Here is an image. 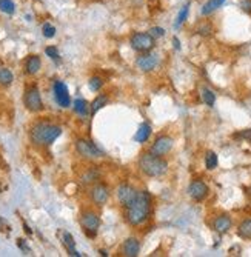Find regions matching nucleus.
<instances>
[{"instance_id":"nucleus-15","label":"nucleus","mask_w":251,"mask_h":257,"mask_svg":"<svg viewBox=\"0 0 251 257\" xmlns=\"http://www.w3.org/2000/svg\"><path fill=\"white\" fill-rule=\"evenodd\" d=\"M140 253V240L138 237L125 239L120 248V254L125 257H138Z\"/></svg>"},{"instance_id":"nucleus-6","label":"nucleus","mask_w":251,"mask_h":257,"mask_svg":"<svg viewBox=\"0 0 251 257\" xmlns=\"http://www.w3.org/2000/svg\"><path fill=\"white\" fill-rule=\"evenodd\" d=\"M24 103L27 110L31 113H40L43 110V102H42V96L37 85H31L25 89Z\"/></svg>"},{"instance_id":"nucleus-32","label":"nucleus","mask_w":251,"mask_h":257,"mask_svg":"<svg viewBox=\"0 0 251 257\" xmlns=\"http://www.w3.org/2000/svg\"><path fill=\"white\" fill-rule=\"evenodd\" d=\"M45 53H47V56L50 57V59H53L54 62L60 60V54H59V51H57L56 46H48V48L45 50Z\"/></svg>"},{"instance_id":"nucleus-33","label":"nucleus","mask_w":251,"mask_h":257,"mask_svg":"<svg viewBox=\"0 0 251 257\" xmlns=\"http://www.w3.org/2000/svg\"><path fill=\"white\" fill-rule=\"evenodd\" d=\"M148 32H150L154 39H161V37L165 36V29L161 28V27H153V28H151L150 31H148Z\"/></svg>"},{"instance_id":"nucleus-2","label":"nucleus","mask_w":251,"mask_h":257,"mask_svg":"<svg viewBox=\"0 0 251 257\" xmlns=\"http://www.w3.org/2000/svg\"><path fill=\"white\" fill-rule=\"evenodd\" d=\"M62 128L50 122H39L29 131V139L36 146H50L57 137H60Z\"/></svg>"},{"instance_id":"nucleus-5","label":"nucleus","mask_w":251,"mask_h":257,"mask_svg":"<svg viewBox=\"0 0 251 257\" xmlns=\"http://www.w3.org/2000/svg\"><path fill=\"white\" fill-rule=\"evenodd\" d=\"M76 151L79 156L86 160H94L99 157H104V151H102L94 142H91V140H86V139L76 140Z\"/></svg>"},{"instance_id":"nucleus-13","label":"nucleus","mask_w":251,"mask_h":257,"mask_svg":"<svg viewBox=\"0 0 251 257\" xmlns=\"http://www.w3.org/2000/svg\"><path fill=\"white\" fill-rule=\"evenodd\" d=\"M54 99H56L57 103H59V107H62V108H68L71 105L70 92H68L66 85L60 80L54 82Z\"/></svg>"},{"instance_id":"nucleus-24","label":"nucleus","mask_w":251,"mask_h":257,"mask_svg":"<svg viewBox=\"0 0 251 257\" xmlns=\"http://www.w3.org/2000/svg\"><path fill=\"white\" fill-rule=\"evenodd\" d=\"M14 82V76L11 73V69L8 68H0V85L2 86H11Z\"/></svg>"},{"instance_id":"nucleus-22","label":"nucleus","mask_w":251,"mask_h":257,"mask_svg":"<svg viewBox=\"0 0 251 257\" xmlns=\"http://www.w3.org/2000/svg\"><path fill=\"white\" fill-rule=\"evenodd\" d=\"M188 14H190V2L180 8L179 14L176 17V22H174V29H179L182 25H184V23L187 22V19H188Z\"/></svg>"},{"instance_id":"nucleus-10","label":"nucleus","mask_w":251,"mask_h":257,"mask_svg":"<svg viewBox=\"0 0 251 257\" xmlns=\"http://www.w3.org/2000/svg\"><path fill=\"white\" fill-rule=\"evenodd\" d=\"M159 65V56L156 53H143L136 59V68L140 73H151Z\"/></svg>"},{"instance_id":"nucleus-11","label":"nucleus","mask_w":251,"mask_h":257,"mask_svg":"<svg viewBox=\"0 0 251 257\" xmlns=\"http://www.w3.org/2000/svg\"><path fill=\"white\" fill-rule=\"evenodd\" d=\"M138 190L134 188L133 185H128V183H123L120 185L117 191H116V196H117V200L119 203L123 206V208H128L134 200H136V197H138Z\"/></svg>"},{"instance_id":"nucleus-20","label":"nucleus","mask_w":251,"mask_h":257,"mask_svg":"<svg viewBox=\"0 0 251 257\" xmlns=\"http://www.w3.org/2000/svg\"><path fill=\"white\" fill-rule=\"evenodd\" d=\"M237 236L244 240H251V217L244 219L237 225Z\"/></svg>"},{"instance_id":"nucleus-23","label":"nucleus","mask_w":251,"mask_h":257,"mask_svg":"<svg viewBox=\"0 0 251 257\" xmlns=\"http://www.w3.org/2000/svg\"><path fill=\"white\" fill-rule=\"evenodd\" d=\"M218 165H219L218 154H216L214 151H207V153H205V167H207V170L213 171L218 168Z\"/></svg>"},{"instance_id":"nucleus-37","label":"nucleus","mask_w":251,"mask_h":257,"mask_svg":"<svg viewBox=\"0 0 251 257\" xmlns=\"http://www.w3.org/2000/svg\"><path fill=\"white\" fill-rule=\"evenodd\" d=\"M0 231H5V222L2 217H0Z\"/></svg>"},{"instance_id":"nucleus-34","label":"nucleus","mask_w":251,"mask_h":257,"mask_svg":"<svg viewBox=\"0 0 251 257\" xmlns=\"http://www.w3.org/2000/svg\"><path fill=\"white\" fill-rule=\"evenodd\" d=\"M239 6H241L244 13L251 14V0H241V2H239Z\"/></svg>"},{"instance_id":"nucleus-30","label":"nucleus","mask_w":251,"mask_h":257,"mask_svg":"<svg viewBox=\"0 0 251 257\" xmlns=\"http://www.w3.org/2000/svg\"><path fill=\"white\" fill-rule=\"evenodd\" d=\"M97 179H99V171L94 170V168H91L89 171H86V174L82 177V182L84 183H94Z\"/></svg>"},{"instance_id":"nucleus-3","label":"nucleus","mask_w":251,"mask_h":257,"mask_svg":"<svg viewBox=\"0 0 251 257\" xmlns=\"http://www.w3.org/2000/svg\"><path fill=\"white\" fill-rule=\"evenodd\" d=\"M138 167H139V170H140V172L143 174V176L156 179V177H162L164 174H167L168 162L164 157L154 156V154L148 153L146 151V153H143L139 157Z\"/></svg>"},{"instance_id":"nucleus-16","label":"nucleus","mask_w":251,"mask_h":257,"mask_svg":"<svg viewBox=\"0 0 251 257\" xmlns=\"http://www.w3.org/2000/svg\"><path fill=\"white\" fill-rule=\"evenodd\" d=\"M40 68H42V60L39 56H29L25 60V73L28 76L37 74L40 71Z\"/></svg>"},{"instance_id":"nucleus-19","label":"nucleus","mask_w":251,"mask_h":257,"mask_svg":"<svg viewBox=\"0 0 251 257\" xmlns=\"http://www.w3.org/2000/svg\"><path fill=\"white\" fill-rule=\"evenodd\" d=\"M223 3H225V0H207L200 9V14L202 16H211L214 11H218Z\"/></svg>"},{"instance_id":"nucleus-27","label":"nucleus","mask_w":251,"mask_h":257,"mask_svg":"<svg viewBox=\"0 0 251 257\" xmlns=\"http://www.w3.org/2000/svg\"><path fill=\"white\" fill-rule=\"evenodd\" d=\"M0 11L11 16V14L16 13V5H14L13 0H0Z\"/></svg>"},{"instance_id":"nucleus-7","label":"nucleus","mask_w":251,"mask_h":257,"mask_svg":"<svg viewBox=\"0 0 251 257\" xmlns=\"http://www.w3.org/2000/svg\"><path fill=\"white\" fill-rule=\"evenodd\" d=\"M174 146V140L171 136H167V134H162L156 137V140L151 143L150 149H148V153H151L154 156H159V157H165L167 154L171 153V149Z\"/></svg>"},{"instance_id":"nucleus-35","label":"nucleus","mask_w":251,"mask_h":257,"mask_svg":"<svg viewBox=\"0 0 251 257\" xmlns=\"http://www.w3.org/2000/svg\"><path fill=\"white\" fill-rule=\"evenodd\" d=\"M239 136H241L242 139H247V140H250V142H251V130H244L241 134H239Z\"/></svg>"},{"instance_id":"nucleus-4","label":"nucleus","mask_w":251,"mask_h":257,"mask_svg":"<svg viewBox=\"0 0 251 257\" xmlns=\"http://www.w3.org/2000/svg\"><path fill=\"white\" fill-rule=\"evenodd\" d=\"M130 45L136 53L143 54L153 51V48L156 46V39L150 32H134L130 37Z\"/></svg>"},{"instance_id":"nucleus-21","label":"nucleus","mask_w":251,"mask_h":257,"mask_svg":"<svg viewBox=\"0 0 251 257\" xmlns=\"http://www.w3.org/2000/svg\"><path fill=\"white\" fill-rule=\"evenodd\" d=\"M108 96L107 94H99L93 102H91V107H89V113L91 114H96L99 113L104 107H107V103H108Z\"/></svg>"},{"instance_id":"nucleus-36","label":"nucleus","mask_w":251,"mask_h":257,"mask_svg":"<svg viewBox=\"0 0 251 257\" xmlns=\"http://www.w3.org/2000/svg\"><path fill=\"white\" fill-rule=\"evenodd\" d=\"M173 45H174V50H176V51H180V40H179L176 36L173 37Z\"/></svg>"},{"instance_id":"nucleus-8","label":"nucleus","mask_w":251,"mask_h":257,"mask_svg":"<svg viewBox=\"0 0 251 257\" xmlns=\"http://www.w3.org/2000/svg\"><path fill=\"white\" fill-rule=\"evenodd\" d=\"M81 225L89 237H94L100 228V217L94 211H84L81 214Z\"/></svg>"},{"instance_id":"nucleus-26","label":"nucleus","mask_w":251,"mask_h":257,"mask_svg":"<svg viewBox=\"0 0 251 257\" xmlns=\"http://www.w3.org/2000/svg\"><path fill=\"white\" fill-rule=\"evenodd\" d=\"M200 96H202V100L205 105H208V107H214V103H216V94L207 86H203L200 89Z\"/></svg>"},{"instance_id":"nucleus-17","label":"nucleus","mask_w":251,"mask_h":257,"mask_svg":"<svg viewBox=\"0 0 251 257\" xmlns=\"http://www.w3.org/2000/svg\"><path fill=\"white\" fill-rule=\"evenodd\" d=\"M151 134H153V128L148 125L146 122H143L140 126H139V130L136 131V134H134V140L138 143H145V142H148V139L151 137Z\"/></svg>"},{"instance_id":"nucleus-25","label":"nucleus","mask_w":251,"mask_h":257,"mask_svg":"<svg viewBox=\"0 0 251 257\" xmlns=\"http://www.w3.org/2000/svg\"><path fill=\"white\" fill-rule=\"evenodd\" d=\"M73 107H74V111L79 115H88V113H89V105L85 99H76L74 103H73Z\"/></svg>"},{"instance_id":"nucleus-29","label":"nucleus","mask_w":251,"mask_h":257,"mask_svg":"<svg viewBox=\"0 0 251 257\" xmlns=\"http://www.w3.org/2000/svg\"><path fill=\"white\" fill-rule=\"evenodd\" d=\"M197 32L203 37H208V36H211V32H213V25L210 22H202V23H199V27H197Z\"/></svg>"},{"instance_id":"nucleus-31","label":"nucleus","mask_w":251,"mask_h":257,"mask_svg":"<svg viewBox=\"0 0 251 257\" xmlns=\"http://www.w3.org/2000/svg\"><path fill=\"white\" fill-rule=\"evenodd\" d=\"M42 32H43V36L47 37V39H53L56 36V28L51 25V23H43V27H42Z\"/></svg>"},{"instance_id":"nucleus-28","label":"nucleus","mask_w":251,"mask_h":257,"mask_svg":"<svg viewBox=\"0 0 251 257\" xmlns=\"http://www.w3.org/2000/svg\"><path fill=\"white\" fill-rule=\"evenodd\" d=\"M88 86H89V89L91 91H100V88L104 86V79L102 77H99V76H93L89 79V82H88Z\"/></svg>"},{"instance_id":"nucleus-18","label":"nucleus","mask_w":251,"mask_h":257,"mask_svg":"<svg viewBox=\"0 0 251 257\" xmlns=\"http://www.w3.org/2000/svg\"><path fill=\"white\" fill-rule=\"evenodd\" d=\"M62 240H63V245H65L66 251L70 253V256H74V257H81V256H84V254H81L79 251H76V242H74V237H73L68 231H63Z\"/></svg>"},{"instance_id":"nucleus-9","label":"nucleus","mask_w":251,"mask_h":257,"mask_svg":"<svg viewBox=\"0 0 251 257\" xmlns=\"http://www.w3.org/2000/svg\"><path fill=\"white\" fill-rule=\"evenodd\" d=\"M187 193L195 202H203L205 199L208 197V194H210V188H208V185L205 183L203 180L195 179V180H191V183L188 185Z\"/></svg>"},{"instance_id":"nucleus-38","label":"nucleus","mask_w":251,"mask_h":257,"mask_svg":"<svg viewBox=\"0 0 251 257\" xmlns=\"http://www.w3.org/2000/svg\"><path fill=\"white\" fill-rule=\"evenodd\" d=\"M24 227H25V231H27V234H31V232H32V231L29 229V227H28L27 224H24Z\"/></svg>"},{"instance_id":"nucleus-14","label":"nucleus","mask_w":251,"mask_h":257,"mask_svg":"<svg viewBox=\"0 0 251 257\" xmlns=\"http://www.w3.org/2000/svg\"><path fill=\"white\" fill-rule=\"evenodd\" d=\"M211 227H213V229H214L216 232H218V234L223 236V234H226V232L233 228V219H231L230 214H226V213L219 214V216H216V217L213 219Z\"/></svg>"},{"instance_id":"nucleus-12","label":"nucleus","mask_w":251,"mask_h":257,"mask_svg":"<svg viewBox=\"0 0 251 257\" xmlns=\"http://www.w3.org/2000/svg\"><path fill=\"white\" fill-rule=\"evenodd\" d=\"M91 200L96 206H104L110 200V188L105 183H96L93 185V188L89 191Z\"/></svg>"},{"instance_id":"nucleus-1","label":"nucleus","mask_w":251,"mask_h":257,"mask_svg":"<svg viewBox=\"0 0 251 257\" xmlns=\"http://www.w3.org/2000/svg\"><path fill=\"white\" fill-rule=\"evenodd\" d=\"M151 206H153V197L146 190H140L138 193L136 200L125 208V219H127L128 225L131 227H140L148 220L151 214Z\"/></svg>"}]
</instances>
